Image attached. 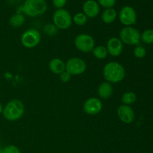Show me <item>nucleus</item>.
<instances>
[{"mask_svg":"<svg viewBox=\"0 0 153 153\" xmlns=\"http://www.w3.org/2000/svg\"><path fill=\"white\" fill-rule=\"evenodd\" d=\"M41 35L39 31L34 28H29L22 34L20 41L22 46L27 49H33L40 43Z\"/></svg>","mask_w":153,"mask_h":153,"instance_id":"7","label":"nucleus"},{"mask_svg":"<svg viewBox=\"0 0 153 153\" xmlns=\"http://www.w3.org/2000/svg\"><path fill=\"white\" fill-rule=\"evenodd\" d=\"M152 16H153V10H152Z\"/></svg>","mask_w":153,"mask_h":153,"instance_id":"31","label":"nucleus"},{"mask_svg":"<svg viewBox=\"0 0 153 153\" xmlns=\"http://www.w3.org/2000/svg\"><path fill=\"white\" fill-rule=\"evenodd\" d=\"M93 55L97 59L99 60H103L106 58L108 56V53L107 49L105 46L102 45H100V46H97L94 48L92 51Z\"/></svg>","mask_w":153,"mask_h":153,"instance_id":"17","label":"nucleus"},{"mask_svg":"<svg viewBox=\"0 0 153 153\" xmlns=\"http://www.w3.org/2000/svg\"><path fill=\"white\" fill-rule=\"evenodd\" d=\"M71 75H70L68 72L66 71V70L59 75L60 80H61V82H62V83H68V82L71 80Z\"/></svg>","mask_w":153,"mask_h":153,"instance_id":"26","label":"nucleus"},{"mask_svg":"<svg viewBox=\"0 0 153 153\" xmlns=\"http://www.w3.org/2000/svg\"><path fill=\"white\" fill-rule=\"evenodd\" d=\"M140 1H146V0H140Z\"/></svg>","mask_w":153,"mask_h":153,"instance_id":"30","label":"nucleus"},{"mask_svg":"<svg viewBox=\"0 0 153 153\" xmlns=\"http://www.w3.org/2000/svg\"><path fill=\"white\" fill-rule=\"evenodd\" d=\"M3 108H4V107H3V106H2V104H1V103L0 102V114H2Z\"/></svg>","mask_w":153,"mask_h":153,"instance_id":"28","label":"nucleus"},{"mask_svg":"<svg viewBox=\"0 0 153 153\" xmlns=\"http://www.w3.org/2000/svg\"><path fill=\"white\" fill-rule=\"evenodd\" d=\"M2 153H21L19 148L14 145H8L2 149Z\"/></svg>","mask_w":153,"mask_h":153,"instance_id":"25","label":"nucleus"},{"mask_svg":"<svg viewBox=\"0 0 153 153\" xmlns=\"http://www.w3.org/2000/svg\"><path fill=\"white\" fill-rule=\"evenodd\" d=\"M119 19L125 26H131L137 22V13L131 6H124L120 10Z\"/></svg>","mask_w":153,"mask_h":153,"instance_id":"9","label":"nucleus"},{"mask_svg":"<svg viewBox=\"0 0 153 153\" xmlns=\"http://www.w3.org/2000/svg\"><path fill=\"white\" fill-rule=\"evenodd\" d=\"M49 69L54 74L60 75L65 71V62L61 58H54L49 61Z\"/></svg>","mask_w":153,"mask_h":153,"instance_id":"15","label":"nucleus"},{"mask_svg":"<svg viewBox=\"0 0 153 153\" xmlns=\"http://www.w3.org/2000/svg\"><path fill=\"white\" fill-rule=\"evenodd\" d=\"M117 117L121 122L126 124H130L135 119V113L132 108L127 105H121L117 110Z\"/></svg>","mask_w":153,"mask_h":153,"instance_id":"11","label":"nucleus"},{"mask_svg":"<svg viewBox=\"0 0 153 153\" xmlns=\"http://www.w3.org/2000/svg\"><path fill=\"white\" fill-rule=\"evenodd\" d=\"M25 113V106L21 100L13 99L10 100L3 108L2 114L7 121L13 122L20 119Z\"/></svg>","mask_w":153,"mask_h":153,"instance_id":"2","label":"nucleus"},{"mask_svg":"<svg viewBox=\"0 0 153 153\" xmlns=\"http://www.w3.org/2000/svg\"><path fill=\"white\" fill-rule=\"evenodd\" d=\"M105 47L108 55L113 57L120 56L123 52V43L120 39L116 37H111L110 39H108Z\"/></svg>","mask_w":153,"mask_h":153,"instance_id":"12","label":"nucleus"},{"mask_svg":"<svg viewBox=\"0 0 153 153\" xmlns=\"http://www.w3.org/2000/svg\"><path fill=\"white\" fill-rule=\"evenodd\" d=\"M95 40L94 38L87 33L78 34L74 40V45L76 49L84 53L92 52L95 47Z\"/></svg>","mask_w":153,"mask_h":153,"instance_id":"6","label":"nucleus"},{"mask_svg":"<svg viewBox=\"0 0 153 153\" xmlns=\"http://www.w3.org/2000/svg\"><path fill=\"white\" fill-rule=\"evenodd\" d=\"M99 4L105 8H111L114 6L116 0H98Z\"/></svg>","mask_w":153,"mask_h":153,"instance_id":"24","label":"nucleus"},{"mask_svg":"<svg viewBox=\"0 0 153 153\" xmlns=\"http://www.w3.org/2000/svg\"><path fill=\"white\" fill-rule=\"evenodd\" d=\"M0 153H2V149H1V146H0Z\"/></svg>","mask_w":153,"mask_h":153,"instance_id":"29","label":"nucleus"},{"mask_svg":"<svg viewBox=\"0 0 153 153\" xmlns=\"http://www.w3.org/2000/svg\"><path fill=\"white\" fill-rule=\"evenodd\" d=\"M102 74L105 82L116 84L122 82L125 79L126 70L120 63L110 61L103 67Z\"/></svg>","mask_w":153,"mask_h":153,"instance_id":"1","label":"nucleus"},{"mask_svg":"<svg viewBox=\"0 0 153 153\" xmlns=\"http://www.w3.org/2000/svg\"><path fill=\"white\" fill-rule=\"evenodd\" d=\"M87 64L82 58L78 57L69 58L65 62V70L71 76H79L86 71Z\"/></svg>","mask_w":153,"mask_h":153,"instance_id":"8","label":"nucleus"},{"mask_svg":"<svg viewBox=\"0 0 153 153\" xmlns=\"http://www.w3.org/2000/svg\"><path fill=\"white\" fill-rule=\"evenodd\" d=\"M121 100H122L123 104L131 105L134 104L136 102L137 96H136L135 93L132 92V91H127V92H125L123 94L122 97H121Z\"/></svg>","mask_w":153,"mask_h":153,"instance_id":"19","label":"nucleus"},{"mask_svg":"<svg viewBox=\"0 0 153 153\" xmlns=\"http://www.w3.org/2000/svg\"><path fill=\"white\" fill-rule=\"evenodd\" d=\"M133 54H134L135 58H138V59H141V58H143L146 55V50L143 46L137 45L134 49Z\"/></svg>","mask_w":153,"mask_h":153,"instance_id":"23","label":"nucleus"},{"mask_svg":"<svg viewBox=\"0 0 153 153\" xmlns=\"http://www.w3.org/2000/svg\"><path fill=\"white\" fill-rule=\"evenodd\" d=\"M67 0H52V4L56 8L61 9L67 4Z\"/></svg>","mask_w":153,"mask_h":153,"instance_id":"27","label":"nucleus"},{"mask_svg":"<svg viewBox=\"0 0 153 153\" xmlns=\"http://www.w3.org/2000/svg\"><path fill=\"white\" fill-rule=\"evenodd\" d=\"M43 31H44L45 34H47L48 36H55L56 35L58 31V28L55 26L54 24L49 23L46 24L44 27H43Z\"/></svg>","mask_w":153,"mask_h":153,"instance_id":"22","label":"nucleus"},{"mask_svg":"<svg viewBox=\"0 0 153 153\" xmlns=\"http://www.w3.org/2000/svg\"><path fill=\"white\" fill-rule=\"evenodd\" d=\"M88 20V18L84 13H77L74 15L73 17V22L76 25L82 26V25H85Z\"/></svg>","mask_w":153,"mask_h":153,"instance_id":"21","label":"nucleus"},{"mask_svg":"<svg viewBox=\"0 0 153 153\" xmlns=\"http://www.w3.org/2000/svg\"><path fill=\"white\" fill-rule=\"evenodd\" d=\"M53 24L58 29L65 30L70 28L73 23V17L70 12L64 8L58 9L52 16Z\"/></svg>","mask_w":153,"mask_h":153,"instance_id":"5","label":"nucleus"},{"mask_svg":"<svg viewBox=\"0 0 153 153\" xmlns=\"http://www.w3.org/2000/svg\"><path fill=\"white\" fill-rule=\"evenodd\" d=\"M103 104L100 99L97 97H90L85 101L83 104V110L87 114L94 116L101 112Z\"/></svg>","mask_w":153,"mask_h":153,"instance_id":"10","label":"nucleus"},{"mask_svg":"<svg viewBox=\"0 0 153 153\" xmlns=\"http://www.w3.org/2000/svg\"><path fill=\"white\" fill-rule=\"evenodd\" d=\"M25 20V16L23 15L21 13H15L10 16L9 22L11 26L14 27V28H19L23 25Z\"/></svg>","mask_w":153,"mask_h":153,"instance_id":"18","label":"nucleus"},{"mask_svg":"<svg viewBox=\"0 0 153 153\" xmlns=\"http://www.w3.org/2000/svg\"><path fill=\"white\" fill-rule=\"evenodd\" d=\"M117 17V13L116 10L111 8H106L102 13V20L106 24H111L114 22Z\"/></svg>","mask_w":153,"mask_h":153,"instance_id":"16","label":"nucleus"},{"mask_svg":"<svg viewBox=\"0 0 153 153\" xmlns=\"http://www.w3.org/2000/svg\"><path fill=\"white\" fill-rule=\"evenodd\" d=\"M47 8V3L45 0H25L22 7V11L31 17L43 14Z\"/></svg>","mask_w":153,"mask_h":153,"instance_id":"3","label":"nucleus"},{"mask_svg":"<svg viewBox=\"0 0 153 153\" xmlns=\"http://www.w3.org/2000/svg\"><path fill=\"white\" fill-rule=\"evenodd\" d=\"M140 40L146 44L153 43V29L148 28L140 33Z\"/></svg>","mask_w":153,"mask_h":153,"instance_id":"20","label":"nucleus"},{"mask_svg":"<svg viewBox=\"0 0 153 153\" xmlns=\"http://www.w3.org/2000/svg\"><path fill=\"white\" fill-rule=\"evenodd\" d=\"M83 13L88 18H95L100 14V4L95 0H87L83 4Z\"/></svg>","mask_w":153,"mask_h":153,"instance_id":"13","label":"nucleus"},{"mask_svg":"<svg viewBox=\"0 0 153 153\" xmlns=\"http://www.w3.org/2000/svg\"><path fill=\"white\" fill-rule=\"evenodd\" d=\"M119 38L124 44L137 46L140 41V32L134 27L126 26L120 31Z\"/></svg>","mask_w":153,"mask_h":153,"instance_id":"4","label":"nucleus"},{"mask_svg":"<svg viewBox=\"0 0 153 153\" xmlns=\"http://www.w3.org/2000/svg\"><path fill=\"white\" fill-rule=\"evenodd\" d=\"M114 92V88L112 86V84L109 83L108 82H103L99 85L97 93L100 98L103 99V100H107L110 98L112 96Z\"/></svg>","mask_w":153,"mask_h":153,"instance_id":"14","label":"nucleus"}]
</instances>
